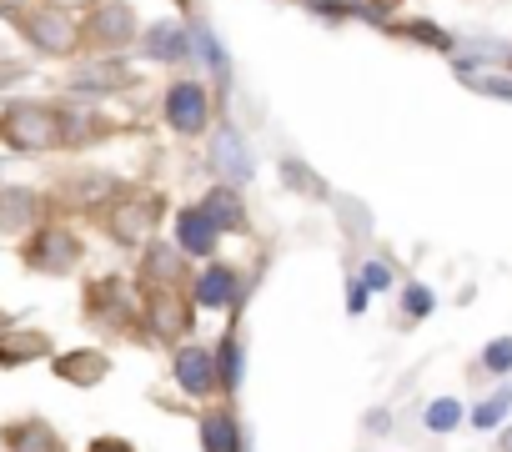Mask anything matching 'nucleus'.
I'll use <instances>...</instances> for the list:
<instances>
[{
	"label": "nucleus",
	"instance_id": "nucleus-19",
	"mask_svg": "<svg viewBox=\"0 0 512 452\" xmlns=\"http://www.w3.org/2000/svg\"><path fill=\"white\" fill-rule=\"evenodd\" d=\"M116 81H126V71H116V66H96V71H76V86H116Z\"/></svg>",
	"mask_w": 512,
	"mask_h": 452
},
{
	"label": "nucleus",
	"instance_id": "nucleus-21",
	"mask_svg": "<svg viewBox=\"0 0 512 452\" xmlns=\"http://www.w3.org/2000/svg\"><path fill=\"white\" fill-rule=\"evenodd\" d=\"M427 422H432V427H452V422H457V407H452V402H437Z\"/></svg>",
	"mask_w": 512,
	"mask_h": 452
},
{
	"label": "nucleus",
	"instance_id": "nucleus-17",
	"mask_svg": "<svg viewBox=\"0 0 512 452\" xmlns=\"http://www.w3.org/2000/svg\"><path fill=\"white\" fill-rule=\"evenodd\" d=\"M196 292H201V302H211V307H216V302H226V297H231V272H221V267H216V272H206Z\"/></svg>",
	"mask_w": 512,
	"mask_h": 452
},
{
	"label": "nucleus",
	"instance_id": "nucleus-2",
	"mask_svg": "<svg viewBox=\"0 0 512 452\" xmlns=\"http://www.w3.org/2000/svg\"><path fill=\"white\" fill-rule=\"evenodd\" d=\"M21 31H26L31 46L46 51V56H71V46H76V21H71L66 11H31V16L21 21Z\"/></svg>",
	"mask_w": 512,
	"mask_h": 452
},
{
	"label": "nucleus",
	"instance_id": "nucleus-24",
	"mask_svg": "<svg viewBox=\"0 0 512 452\" xmlns=\"http://www.w3.org/2000/svg\"><path fill=\"white\" fill-rule=\"evenodd\" d=\"M91 452H131V447H126V442H96Z\"/></svg>",
	"mask_w": 512,
	"mask_h": 452
},
{
	"label": "nucleus",
	"instance_id": "nucleus-7",
	"mask_svg": "<svg viewBox=\"0 0 512 452\" xmlns=\"http://www.w3.org/2000/svg\"><path fill=\"white\" fill-rule=\"evenodd\" d=\"M46 352H51V342L41 332H6L0 337V367H21V362L46 357Z\"/></svg>",
	"mask_w": 512,
	"mask_h": 452
},
{
	"label": "nucleus",
	"instance_id": "nucleus-1",
	"mask_svg": "<svg viewBox=\"0 0 512 452\" xmlns=\"http://www.w3.org/2000/svg\"><path fill=\"white\" fill-rule=\"evenodd\" d=\"M0 136L21 151H46L66 136V116L51 111V106H36V101H16L6 116H0Z\"/></svg>",
	"mask_w": 512,
	"mask_h": 452
},
{
	"label": "nucleus",
	"instance_id": "nucleus-25",
	"mask_svg": "<svg viewBox=\"0 0 512 452\" xmlns=\"http://www.w3.org/2000/svg\"><path fill=\"white\" fill-rule=\"evenodd\" d=\"M66 6H86V0H56V11H66Z\"/></svg>",
	"mask_w": 512,
	"mask_h": 452
},
{
	"label": "nucleus",
	"instance_id": "nucleus-14",
	"mask_svg": "<svg viewBox=\"0 0 512 452\" xmlns=\"http://www.w3.org/2000/svg\"><path fill=\"white\" fill-rule=\"evenodd\" d=\"M151 322L171 337V332H181V322H186V312L171 302V297H151Z\"/></svg>",
	"mask_w": 512,
	"mask_h": 452
},
{
	"label": "nucleus",
	"instance_id": "nucleus-4",
	"mask_svg": "<svg viewBox=\"0 0 512 452\" xmlns=\"http://www.w3.org/2000/svg\"><path fill=\"white\" fill-rule=\"evenodd\" d=\"M166 116H171L176 131H201V121H206V96H201V86H176L171 101H166Z\"/></svg>",
	"mask_w": 512,
	"mask_h": 452
},
{
	"label": "nucleus",
	"instance_id": "nucleus-20",
	"mask_svg": "<svg viewBox=\"0 0 512 452\" xmlns=\"http://www.w3.org/2000/svg\"><path fill=\"white\" fill-rule=\"evenodd\" d=\"M507 402H512V392H502V397H492V402H487V407L477 412V422H482V427H487V422H497V412H502Z\"/></svg>",
	"mask_w": 512,
	"mask_h": 452
},
{
	"label": "nucleus",
	"instance_id": "nucleus-27",
	"mask_svg": "<svg viewBox=\"0 0 512 452\" xmlns=\"http://www.w3.org/2000/svg\"><path fill=\"white\" fill-rule=\"evenodd\" d=\"M377 6H397V0H377Z\"/></svg>",
	"mask_w": 512,
	"mask_h": 452
},
{
	"label": "nucleus",
	"instance_id": "nucleus-9",
	"mask_svg": "<svg viewBox=\"0 0 512 452\" xmlns=\"http://www.w3.org/2000/svg\"><path fill=\"white\" fill-rule=\"evenodd\" d=\"M56 372H61L66 382H101V377H106V357H101V352H71V357L56 362Z\"/></svg>",
	"mask_w": 512,
	"mask_h": 452
},
{
	"label": "nucleus",
	"instance_id": "nucleus-8",
	"mask_svg": "<svg viewBox=\"0 0 512 452\" xmlns=\"http://www.w3.org/2000/svg\"><path fill=\"white\" fill-rule=\"evenodd\" d=\"M211 242H216V221H211L206 211H186V216H181V247H191L196 257H206Z\"/></svg>",
	"mask_w": 512,
	"mask_h": 452
},
{
	"label": "nucleus",
	"instance_id": "nucleus-23",
	"mask_svg": "<svg viewBox=\"0 0 512 452\" xmlns=\"http://www.w3.org/2000/svg\"><path fill=\"white\" fill-rule=\"evenodd\" d=\"M407 307H412V312H422V307H427V292H417V287H412V292H407Z\"/></svg>",
	"mask_w": 512,
	"mask_h": 452
},
{
	"label": "nucleus",
	"instance_id": "nucleus-22",
	"mask_svg": "<svg viewBox=\"0 0 512 452\" xmlns=\"http://www.w3.org/2000/svg\"><path fill=\"white\" fill-rule=\"evenodd\" d=\"M487 362H492V367H507V362H512V347H507V342H497V347L487 352Z\"/></svg>",
	"mask_w": 512,
	"mask_h": 452
},
{
	"label": "nucleus",
	"instance_id": "nucleus-11",
	"mask_svg": "<svg viewBox=\"0 0 512 452\" xmlns=\"http://www.w3.org/2000/svg\"><path fill=\"white\" fill-rule=\"evenodd\" d=\"M216 166H221V176H231V181H241L246 171H251V161H246V151H241V141L226 131V136H216Z\"/></svg>",
	"mask_w": 512,
	"mask_h": 452
},
{
	"label": "nucleus",
	"instance_id": "nucleus-6",
	"mask_svg": "<svg viewBox=\"0 0 512 452\" xmlns=\"http://www.w3.org/2000/svg\"><path fill=\"white\" fill-rule=\"evenodd\" d=\"M156 206L151 201H126V206H116V216H111V237L116 242H141L146 232H151V216Z\"/></svg>",
	"mask_w": 512,
	"mask_h": 452
},
{
	"label": "nucleus",
	"instance_id": "nucleus-12",
	"mask_svg": "<svg viewBox=\"0 0 512 452\" xmlns=\"http://www.w3.org/2000/svg\"><path fill=\"white\" fill-rule=\"evenodd\" d=\"M31 211H36L31 191H6V196H0V226H26Z\"/></svg>",
	"mask_w": 512,
	"mask_h": 452
},
{
	"label": "nucleus",
	"instance_id": "nucleus-3",
	"mask_svg": "<svg viewBox=\"0 0 512 452\" xmlns=\"http://www.w3.org/2000/svg\"><path fill=\"white\" fill-rule=\"evenodd\" d=\"M76 257H81V247H76V237L66 232V226H46V232L26 247V262L36 272H71Z\"/></svg>",
	"mask_w": 512,
	"mask_h": 452
},
{
	"label": "nucleus",
	"instance_id": "nucleus-26",
	"mask_svg": "<svg viewBox=\"0 0 512 452\" xmlns=\"http://www.w3.org/2000/svg\"><path fill=\"white\" fill-rule=\"evenodd\" d=\"M502 447H507V452H512V432H507V442H502Z\"/></svg>",
	"mask_w": 512,
	"mask_h": 452
},
{
	"label": "nucleus",
	"instance_id": "nucleus-16",
	"mask_svg": "<svg viewBox=\"0 0 512 452\" xmlns=\"http://www.w3.org/2000/svg\"><path fill=\"white\" fill-rule=\"evenodd\" d=\"M146 46H151L161 61H176V56H181V31H171V26H156V31L146 36Z\"/></svg>",
	"mask_w": 512,
	"mask_h": 452
},
{
	"label": "nucleus",
	"instance_id": "nucleus-18",
	"mask_svg": "<svg viewBox=\"0 0 512 452\" xmlns=\"http://www.w3.org/2000/svg\"><path fill=\"white\" fill-rule=\"evenodd\" d=\"M206 216H211L216 226H226V221H236V216H241V206H236V196H226V191H216V196L206 201Z\"/></svg>",
	"mask_w": 512,
	"mask_h": 452
},
{
	"label": "nucleus",
	"instance_id": "nucleus-5",
	"mask_svg": "<svg viewBox=\"0 0 512 452\" xmlns=\"http://www.w3.org/2000/svg\"><path fill=\"white\" fill-rule=\"evenodd\" d=\"M0 437H6V447L11 452H61V437L46 427V422H16V427H6V432H0Z\"/></svg>",
	"mask_w": 512,
	"mask_h": 452
},
{
	"label": "nucleus",
	"instance_id": "nucleus-13",
	"mask_svg": "<svg viewBox=\"0 0 512 452\" xmlns=\"http://www.w3.org/2000/svg\"><path fill=\"white\" fill-rule=\"evenodd\" d=\"M206 447H211V452H236V427H231L221 412L206 417Z\"/></svg>",
	"mask_w": 512,
	"mask_h": 452
},
{
	"label": "nucleus",
	"instance_id": "nucleus-15",
	"mask_svg": "<svg viewBox=\"0 0 512 452\" xmlns=\"http://www.w3.org/2000/svg\"><path fill=\"white\" fill-rule=\"evenodd\" d=\"M176 372H181V387H191V392H201V387L211 382V367H206V357H201V352H186Z\"/></svg>",
	"mask_w": 512,
	"mask_h": 452
},
{
	"label": "nucleus",
	"instance_id": "nucleus-10",
	"mask_svg": "<svg viewBox=\"0 0 512 452\" xmlns=\"http://www.w3.org/2000/svg\"><path fill=\"white\" fill-rule=\"evenodd\" d=\"M126 36H131V11H126V6H106V11L96 16V41H101V46H106V41L121 46Z\"/></svg>",
	"mask_w": 512,
	"mask_h": 452
}]
</instances>
